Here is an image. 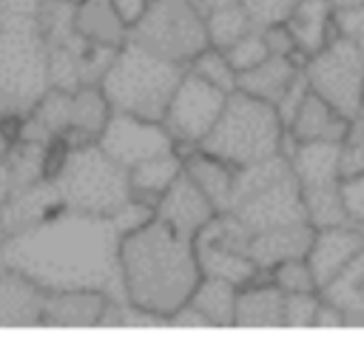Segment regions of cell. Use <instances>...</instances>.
Returning <instances> with one entry per match:
<instances>
[{
	"label": "cell",
	"instance_id": "obj_1",
	"mask_svg": "<svg viewBox=\"0 0 364 350\" xmlns=\"http://www.w3.org/2000/svg\"><path fill=\"white\" fill-rule=\"evenodd\" d=\"M119 230L111 216L57 211L0 239V267L17 270L43 290L91 287L125 302L119 276Z\"/></svg>",
	"mask_w": 364,
	"mask_h": 350
},
{
	"label": "cell",
	"instance_id": "obj_2",
	"mask_svg": "<svg viewBox=\"0 0 364 350\" xmlns=\"http://www.w3.org/2000/svg\"><path fill=\"white\" fill-rule=\"evenodd\" d=\"M119 276L125 302L162 319L179 310L202 279L193 239L151 216L119 236Z\"/></svg>",
	"mask_w": 364,
	"mask_h": 350
},
{
	"label": "cell",
	"instance_id": "obj_3",
	"mask_svg": "<svg viewBox=\"0 0 364 350\" xmlns=\"http://www.w3.org/2000/svg\"><path fill=\"white\" fill-rule=\"evenodd\" d=\"M182 74H185V65L165 60L134 40H125L114 51L108 68L102 71L100 88L111 111L162 122L168 100L176 83L182 80Z\"/></svg>",
	"mask_w": 364,
	"mask_h": 350
},
{
	"label": "cell",
	"instance_id": "obj_4",
	"mask_svg": "<svg viewBox=\"0 0 364 350\" xmlns=\"http://www.w3.org/2000/svg\"><path fill=\"white\" fill-rule=\"evenodd\" d=\"M48 179L60 205L77 213L111 216L131 199L128 168L114 162L97 142L71 148L63 145Z\"/></svg>",
	"mask_w": 364,
	"mask_h": 350
},
{
	"label": "cell",
	"instance_id": "obj_5",
	"mask_svg": "<svg viewBox=\"0 0 364 350\" xmlns=\"http://www.w3.org/2000/svg\"><path fill=\"white\" fill-rule=\"evenodd\" d=\"M284 134L287 131L279 120L276 105L256 100L245 91H230L219 120L199 142V148L239 171L282 154Z\"/></svg>",
	"mask_w": 364,
	"mask_h": 350
},
{
	"label": "cell",
	"instance_id": "obj_6",
	"mask_svg": "<svg viewBox=\"0 0 364 350\" xmlns=\"http://www.w3.org/2000/svg\"><path fill=\"white\" fill-rule=\"evenodd\" d=\"M48 91V43L40 23H0V111L26 117Z\"/></svg>",
	"mask_w": 364,
	"mask_h": 350
},
{
	"label": "cell",
	"instance_id": "obj_7",
	"mask_svg": "<svg viewBox=\"0 0 364 350\" xmlns=\"http://www.w3.org/2000/svg\"><path fill=\"white\" fill-rule=\"evenodd\" d=\"M128 40L188 68V63L208 48L205 11L193 0H151L131 26Z\"/></svg>",
	"mask_w": 364,
	"mask_h": 350
},
{
	"label": "cell",
	"instance_id": "obj_8",
	"mask_svg": "<svg viewBox=\"0 0 364 350\" xmlns=\"http://www.w3.org/2000/svg\"><path fill=\"white\" fill-rule=\"evenodd\" d=\"M301 71L313 94L327 100L344 117H358L364 100V51L350 37H333L321 51L304 60Z\"/></svg>",
	"mask_w": 364,
	"mask_h": 350
},
{
	"label": "cell",
	"instance_id": "obj_9",
	"mask_svg": "<svg viewBox=\"0 0 364 350\" xmlns=\"http://www.w3.org/2000/svg\"><path fill=\"white\" fill-rule=\"evenodd\" d=\"M225 100H228V91L210 85L208 80H202L199 74L185 68V74L176 83V88L168 100V108L162 114V125L171 134V139L176 142L179 154L199 148V142L208 137V131L219 120Z\"/></svg>",
	"mask_w": 364,
	"mask_h": 350
},
{
	"label": "cell",
	"instance_id": "obj_10",
	"mask_svg": "<svg viewBox=\"0 0 364 350\" xmlns=\"http://www.w3.org/2000/svg\"><path fill=\"white\" fill-rule=\"evenodd\" d=\"M97 145L122 168H134L156 154L176 148V142L171 139L162 122L142 120V117L122 114V111H111L105 128L97 137Z\"/></svg>",
	"mask_w": 364,
	"mask_h": 350
},
{
	"label": "cell",
	"instance_id": "obj_11",
	"mask_svg": "<svg viewBox=\"0 0 364 350\" xmlns=\"http://www.w3.org/2000/svg\"><path fill=\"white\" fill-rule=\"evenodd\" d=\"M219 211L210 205V199L196 188V182L185 174V168H182V174L173 179V185L156 199V205H154V216L156 219H162L165 225H171L176 233H182V236H188V239H193L213 216H216Z\"/></svg>",
	"mask_w": 364,
	"mask_h": 350
},
{
	"label": "cell",
	"instance_id": "obj_12",
	"mask_svg": "<svg viewBox=\"0 0 364 350\" xmlns=\"http://www.w3.org/2000/svg\"><path fill=\"white\" fill-rule=\"evenodd\" d=\"M361 245H364V230H358L350 222L330 225V228H313V239L304 256L313 267L318 290L361 250Z\"/></svg>",
	"mask_w": 364,
	"mask_h": 350
},
{
	"label": "cell",
	"instance_id": "obj_13",
	"mask_svg": "<svg viewBox=\"0 0 364 350\" xmlns=\"http://www.w3.org/2000/svg\"><path fill=\"white\" fill-rule=\"evenodd\" d=\"M111 296L91 287L46 290L43 324L51 327H100Z\"/></svg>",
	"mask_w": 364,
	"mask_h": 350
},
{
	"label": "cell",
	"instance_id": "obj_14",
	"mask_svg": "<svg viewBox=\"0 0 364 350\" xmlns=\"http://www.w3.org/2000/svg\"><path fill=\"white\" fill-rule=\"evenodd\" d=\"M353 120L336 111L327 100L307 91L299 111L287 122V137L293 142H341L350 131Z\"/></svg>",
	"mask_w": 364,
	"mask_h": 350
},
{
	"label": "cell",
	"instance_id": "obj_15",
	"mask_svg": "<svg viewBox=\"0 0 364 350\" xmlns=\"http://www.w3.org/2000/svg\"><path fill=\"white\" fill-rule=\"evenodd\" d=\"M46 290L28 276L0 267V327H34L43 324Z\"/></svg>",
	"mask_w": 364,
	"mask_h": 350
},
{
	"label": "cell",
	"instance_id": "obj_16",
	"mask_svg": "<svg viewBox=\"0 0 364 350\" xmlns=\"http://www.w3.org/2000/svg\"><path fill=\"white\" fill-rule=\"evenodd\" d=\"M284 324V293L259 273L253 282L242 285L236 293L233 327H282Z\"/></svg>",
	"mask_w": 364,
	"mask_h": 350
},
{
	"label": "cell",
	"instance_id": "obj_17",
	"mask_svg": "<svg viewBox=\"0 0 364 350\" xmlns=\"http://www.w3.org/2000/svg\"><path fill=\"white\" fill-rule=\"evenodd\" d=\"M284 23H287V28L296 40V48L304 60L310 54L321 51L333 37H338L336 9L330 0H299Z\"/></svg>",
	"mask_w": 364,
	"mask_h": 350
},
{
	"label": "cell",
	"instance_id": "obj_18",
	"mask_svg": "<svg viewBox=\"0 0 364 350\" xmlns=\"http://www.w3.org/2000/svg\"><path fill=\"white\" fill-rule=\"evenodd\" d=\"M301 65H304V60H299V57L267 54L253 68L236 74V91H245L256 100L276 105L284 97V91L293 85V80L301 74Z\"/></svg>",
	"mask_w": 364,
	"mask_h": 350
},
{
	"label": "cell",
	"instance_id": "obj_19",
	"mask_svg": "<svg viewBox=\"0 0 364 350\" xmlns=\"http://www.w3.org/2000/svg\"><path fill=\"white\" fill-rule=\"evenodd\" d=\"M182 168L185 174L196 182V188L210 199L216 211H230L233 205V191H236V168L222 162L219 157L191 148L182 154Z\"/></svg>",
	"mask_w": 364,
	"mask_h": 350
},
{
	"label": "cell",
	"instance_id": "obj_20",
	"mask_svg": "<svg viewBox=\"0 0 364 350\" xmlns=\"http://www.w3.org/2000/svg\"><path fill=\"white\" fill-rule=\"evenodd\" d=\"M193 250H196V262H199V273L202 276H213V279H225L236 287L253 282L259 273L256 262L250 259V253L245 250H236V248H228L205 233H196L193 236Z\"/></svg>",
	"mask_w": 364,
	"mask_h": 350
},
{
	"label": "cell",
	"instance_id": "obj_21",
	"mask_svg": "<svg viewBox=\"0 0 364 350\" xmlns=\"http://www.w3.org/2000/svg\"><path fill=\"white\" fill-rule=\"evenodd\" d=\"M108 117H111V105H108L100 85L74 88L71 91V105H68V131L63 137V145L71 148V145L97 142Z\"/></svg>",
	"mask_w": 364,
	"mask_h": 350
},
{
	"label": "cell",
	"instance_id": "obj_22",
	"mask_svg": "<svg viewBox=\"0 0 364 350\" xmlns=\"http://www.w3.org/2000/svg\"><path fill=\"white\" fill-rule=\"evenodd\" d=\"M313 239V225L310 222H296V225H284V228H273V230H262L250 236L247 253L256 262L259 270H270L273 265L293 259V256H304Z\"/></svg>",
	"mask_w": 364,
	"mask_h": 350
},
{
	"label": "cell",
	"instance_id": "obj_23",
	"mask_svg": "<svg viewBox=\"0 0 364 350\" xmlns=\"http://www.w3.org/2000/svg\"><path fill=\"white\" fill-rule=\"evenodd\" d=\"M57 211H63V205L57 199V191H54L51 179L46 176L43 182L3 199L0 202V222H3L6 233H14V230H23V228H31V225L43 222L46 216H51Z\"/></svg>",
	"mask_w": 364,
	"mask_h": 350
},
{
	"label": "cell",
	"instance_id": "obj_24",
	"mask_svg": "<svg viewBox=\"0 0 364 350\" xmlns=\"http://www.w3.org/2000/svg\"><path fill=\"white\" fill-rule=\"evenodd\" d=\"M74 28L88 43L114 48V51L128 40V31H131L111 0H77L74 3Z\"/></svg>",
	"mask_w": 364,
	"mask_h": 350
},
{
	"label": "cell",
	"instance_id": "obj_25",
	"mask_svg": "<svg viewBox=\"0 0 364 350\" xmlns=\"http://www.w3.org/2000/svg\"><path fill=\"white\" fill-rule=\"evenodd\" d=\"M182 174V154L179 148L156 154L134 168H128V185H131V199H139L145 205H156V199L173 185V179Z\"/></svg>",
	"mask_w": 364,
	"mask_h": 350
},
{
	"label": "cell",
	"instance_id": "obj_26",
	"mask_svg": "<svg viewBox=\"0 0 364 350\" xmlns=\"http://www.w3.org/2000/svg\"><path fill=\"white\" fill-rule=\"evenodd\" d=\"M236 293L239 287L225 282V279H213V276H202L191 293V304L205 316L208 327H233V313H236Z\"/></svg>",
	"mask_w": 364,
	"mask_h": 350
},
{
	"label": "cell",
	"instance_id": "obj_27",
	"mask_svg": "<svg viewBox=\"0 0 364 350\" xmlns=\"http://www.w3.org/2000/svg\"><path fill=\"white\" fill-rule=\"evenodd\" d=\"M205 28H208V46L228 48L230 43H236L239 37H245L250 28H259V26L250 20L242 3H228L205 11Z\"/></svg>",
	"mask_w": 364,
	"mask_h": 350
},
{
	"label": "cell",
	"instance_id": "obj_28",
	"mask_svg": "<svg viewBox=\"0 0 364 350\" xmlns=\"http://www.w3.org/2000/svg\"><path fill=\"white\" fill-rule=\"evenodd\" d=\"M188 71L199 74L202 80H208L210 85H216V88H222V91H228V94L236 91V68L230 65V60L225 57L222 48H213V46L202 48V51L188 63Z\"/></svg>",
	"mask_w": 364,
	"mask_h": 350
},
{
	"label": "cell",
	"instance_id": "obj_29",
	"mask_svg": "<svg viewBox=\"0 0 364 350\" xmlns=\"http://www.w3.org/2000/svg\"><path fill=\"white\" fill-rule=\"evenodd\" d=\"M267 276L282 293H313V290H318V282L313 276V267H310L307 256L284 259V262L273 265L267 270Z\"/></svg>",
	"mask_w": 364,
	"mask_h": 350
},
{
	"label": "cell",
	"instance_id": "obj_30",
	"mask_svg": "<svg viewBox=\"0 0 364 350\" xmlns=\"http://www.w3.org/2000/svg\"><path fill=\"white\" fill-rule=\"evenodd\" d=\"M225 51V57L230 60V65L236 68V74H242V71H247V68H253L256 63H262L270 51H267V46H264V37H262V28H250L245 37H239L236 43H230L228 48H222Z\"/></svg>",
	"mask_w": 364,
	"mask_h": 350
},
{
	"label": "cell",
	"instance_id": "obj_31",
	"mask_svg": "<svg viewBox=\"0 0 364 350\" xmlns=\"http://www.w3.org/2000/svg\"><path fill=\"white\" fill-rule=\"evenodd\" d=\"M338 171H341V179L364 174V125L355 120L347 137L338 142Z\"/></svg>",
	"mask_w": 364,
	"mask_h": 350
},
{
	"label": "cell",
	"instance_id": "obj_32",
	"mask_svg": "<svg viewBox=\"0 0 364 350\" xmlns=\"http://www.w3.org/2000/svg\"><path fill=\"white\" fill-rule=\"evenodd\" d=\"M321 304V293H284V324L282 327H313Z\"/></svg>",
	"mask_w": 364,
	"mask_h": 350
},
{
	"label": "cell",
	"instance_id": "obj_33",
	"mask_svg": "<svg viewBox=\"0 0 364 350\" xmlns=\"http://www.w3.org/2000/svg\"><path fill=\"white\" fill-rule=\"evenodd\" d=\"M239 3L247 9L250 20L262 28V26L287 20V14L293 11V6H296L299 0H239Z\"/></svg>",
	"mask_w": 364,
	"mask_h": 350
},
{
	"label": "cell",
	"instance_id": "obj_34",
	"mask_svg": "<svg viewBox=\"0 0 364 350\" xmlns=\"http://www.w3.org/2000/svg\"><path fill=\"white\" fill-rule=\"evenodd\" d=\"M341 199H344L347 222L364 230V174L341 179Z\"/></svg>",
	"mask_w": 364,
	"mask_h": 350
},
{
	"label": "cell",
	"instance_id": "obj_35",
	"mask_svg": "<svg viewBox=\"0 0 364 350\" xmlns=\"http://www.w3.org/2000/svg\"><path fill=\"white\" fill-rule=\"evenodd\" d=\"M262 37H264V46H267L270 54H282V57H299V60H304V57L299 54L296 40H293V34H290V28H287L284 20H282V23L262 26Z\"/></svg>",
	"mask_w": 364,
	"mask_h": 350
},
{
	"label": "cell",
	"instance_id": "obj_36",
	"mask_svg": "<svg viewBox=\"0 0 364 350\" xmlns=\"http://www.w3.org/2000/svg\"><path fill=\"white\" fill-rule=\"evenodd\" d=\"M336 26L364 51V9H336Z\"/></svg>",
	"mask_w": 364,
	"mask_h": 350
},
{
	"label": "cell",
	"instance_id": "obj_37",
	"mask_svg": "<svg viewBox=\"0 0 364 350\" xmlns=\"http://www.w3.org/2000/svg\"><path fill=\"white\" fill-rule=\"evenodd\" d=\"M111 3H114V9L119 11V17L125 20V26L131 28V26L142 17V11L148 9L151 0H111Z\"/></svg>",
	"mask_w": 364,
	"mask_h": 350
},
{
	"label": "cell",
	"instance_id": "obj_38",
	"mask_svg": "<svg viewBox=\"0 0 364 350\" xmlns=\"http://www.w3.org/2000/svg\"><path fill=\"white\" fill-rule=\"evenodd\" d=\"M202 11H210V9H219V6H228V3H239V0H193Z\"/></svg>",
	"mask_w": 364,
	"mask_h": 350
},
{
	"label": "cell",
	"instance_id": "obj_39",
	"mask_svg": "<svg viewBox=\"0 0 364 350\" xmlns=\"http://www.w3.org/2000/svg\"><path fill=\"white\" fill-rule=\"evenodd\" d=\"M333 9H364V0H330Z\"/></svg>",
	"mask_w": 364,
	"mask_h": 350
},
{
	"label": "cell",
	"instance_id": "obj_40",
	"mask_svg": "<svg viewBox=\"0 0 364 350\" xmlns=\"http://www.w3.org/2000/svg\"><path fill=\"white\" fill-rule=\"evenodd\" d=\"M355 122H361V125H364V100H361V108H358V117H355Z\"/></svg>",
	"mask_w": 364,
	"mask_h": 350
},
{
	"label": "cell",
	"instance_id": "obj_41",
	"mask_svg": "<svg viewBox=\"0 0 364 350\" xmlns=\"http://www.w3.org/2000/svg\"><path fill=\"white\" fill-rule=\"evenodd\" d=\"M3 236H6V230H3V222H0V239H3Z\"/></svg>",
	"mask_w": 364,
	"mask_h": 350
},
{
	"label": "cell",
	"instance_id": "obj_42",
	"mask_svg": "<svg viewBox=\"0 0 364 350\" xmlns=\"http://www.w3.org/2000/svg\"><path fill=\"white\" fill-rule=\"evenodd\" d=\"M0 117H3V111H0Z\"/></svg>",
	"mask_w": 364,
	"mask_h": 350
},
{
	"label": "cell",
	"instance_id": "obj_43",
	"mask_svg": "<svg viewBox=\"0 0 364 350\" xmlns=\"http://www.w3.org/2000/svg\"><path fill=\"white\" fill-rule=\"evenodd\" d=\"M71 3H77V0H71Z\"/></svg>",
	"mask_w": 364,
	"mask_h": 350
}]
</instances>
